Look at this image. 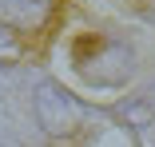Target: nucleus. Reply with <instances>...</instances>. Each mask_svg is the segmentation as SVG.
I'll list each match as a JSON object with an SVG mask.
<instances>
[{"mask_svg": "<svg viewBox=\"0 0 155 147\" xmlns=\"http://www.w3.org/2000/svg\"><path fill=\"white\" fill-rule=\"evenodd\" d=\"M36 115H40V127L48 135H76L80 123H84L80 100H72L68 92H60V87H52V83L36 92Z\"/></svg>", "mask_w": 155, "mask_h": 147, "instance_id": "1", "label": "nucleus"}]
</instances>
